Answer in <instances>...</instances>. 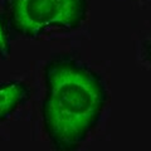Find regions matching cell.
I'll return each mask as SVG.
<instances>
[{"label":"cell","mask_w":151,"mask_h":151,"mask_svg":"<svg viewBox=\"0 0 151 151\" xmlns=\"http://www.w3.org/2000/svg\"><path fill=\"white\" fill-rule=\"evenodd\" d=\"M145 55H146V59H147V62L151 64V33H150L149 40L146 42V44H145Z\"/></svg>","instance_id":"5"},{"label":"cell","mask_w":151,"mask_h":151,"mask_svg":"<svg viewBox=\"0 0 151 151\" xmlns=\"http://www.w3.org/2000/svg\"><path fill=\"white\" fill-rule=\"evenodd\" d=\"M29 98L30 89L24 82L10 81L0 84V124L9 119Z\"/></svg>","instance_id":"3"},{"label":"cell","mask_w":151,"mask_h":151,"mask_svg":"<svg viewBox=\"0 0 151 151\" xmlns=\"http://www.w3.org/2000/svg\"><path fill=\"white\" fill-rule=\"evenodd\" d=\"M87 12L88 0H6L4 6L10 30L30 39L52 30L77 29Z\"/></svg>","instance_id":"2"},{"label":"cell","mask_w":151,"mask_h":151,"mask_svg":"<svg viewBox=\"0 0 151 151\" xmlns=\"http://www.w3.org/2000/svg\"><path fill=\"white\" fill-rule=\"evenodd\" d=\"M43 127L58 151H73L98 125L108 93L102 76L72 54H57L44 65Z\"/></svg>","instance_id":"1"},{"label":"cell","mask_w":151,"mask_h":151,"mask_svg":"<svg viewBox=\"0 0 151 151\" xmlns=\"http://www.w3.org/2000/svg\"><path fill=\"white\" fill-rule=\"evenodd\" d=\"M10 28L5 14L0 12V58L6 59L10 55Z\"/></svg>","instance_id":"4"}]
</instances>
